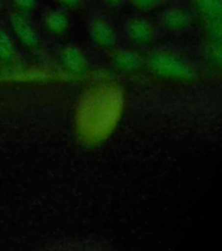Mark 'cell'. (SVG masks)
I'll return each instance as SVG.
<instances>
[{"label":"cell","instance_id":"obj_2","mask_svg":"<svg viewBox=\"0 0 222 251\" xmlns=\"http://www.w3.org/2000/svg\"><path fill=\"white\" fill-rule=\"evenodd\" d=\"M8 21L13 38L24 49L34 51L41 46V35L24 13L16 11L11 12L8 16Z\"/></svg>","mask_w":222,"mask_h":251},{"label":"cell","instance_id":"obj_12","mask_svg":"<svg viewBox=\"0 0 222 251\" xmlns=\"http://www.w3.org/2000/svg\"><path fill=\"white\" fill-rule=\"evenodd\" d=\"M3 8V0H0V9Z\"/></svg>","mask_w":222,"mask_h":251},{"label":"cell","instance_id":"obj_10","mask_svg":"<svg viewBox=\"0 0 222 251\" xmlns=\"http://www.w3.org/2000/svg\"><path fill=\"white\" fill-rule=\"evenodd\" d=\"M56 1L68 9H77V8L81 7L82 4V0H56Z\"/></svg>","mask_w":222,"mask_h":251},{"label":"cell","instance_id":"obj_6","mask_svg":"<svg viewBox=\"0 0 222 251\" xmlns=\"http://www.w3.org/2000/svg\"><path fill=\"white\" fill-rule=\"evenodd\" d=\"M42 25L49 33L54 35H62L68 30L70 20L64 11L60 9H49L43 13Z\"/></svg>","mask_w":222,"mask_h":251},{"label":"cell","instance_id":"obj_7","mask_svg":"<svg viewBox=\"0 0 222 251\" xmlns=\"http://www.w3.org/2000/svg\"><path fill=\"white\" fill-rule=\"evenodd\" d=\"M19 59L17 42L5 27H0V63L12 66Z\"/></svg>","mask_w":222,"mask_h":251},{"label":"cell","instance_id":"obj_8","mask_svg":"<svg viewBox=\"0 0 222 251\" xmlns=\"http://www.w3.org/2000/svg\"><path fill=\"white\" fill-rule=\"evenodd\" d=\"M37 0H12V4L15 7L16 12L26 15L29 12H33L37 8Z\"/></svg>","mask_w":222,"mask_h":251},{"label":"cell","instance_id":"obj_1","mask_svg":"<svg viewBox=\"0 0 222 251\" xmlns=\"http://www.w3.org/2000/svg\"><path fill=\"white\" fill-rule=\"evenodd\" d=\"M88 35L94 46L102 50H113L118 46V33L106 16L93 15L88 21Z\"/></svg>","mask_w":222,"mask_h":251},{"label":"cell","instance_id":"obj_5","mask_svg":"<svg viewBox=\"0 0 222 251\" xmlns=\"http://www.w3.org/2000/svg\"><path fill=\"white\" fill-rule=\"evenodd\" d=\"M124 34L129 42L135 45H147L153 39L154 30L148 20L141 17L129 19L124 25Z\"/></svg>","mask_w":222,"mask_h":251},{"label":"cell","instance_id":"obj_11","mask_svg":"<svg viewBox=\"0 0 222 251\" xmlns=\"http://www.w3.org/2000/svg\"><path fill=\"white\" fill-rule=\"evenodd\" d=\"M103 3L110 8H118L124 3V0H103Z\"/></svg>","mask_w":222,"mask_h":251},{"label":"cell","instance_id":"obj_9","mask_svg":"<svg viewBox=\"0 0 222 251\" xmlns=\"http://www.w3.org/2000/svg\"><path fill=\"white\" fill-rule=\"evenodd\" d=\"M128 1L133 8L140 9V11H147V9H150L157 5L160 0H128Z\"/></svg>","mask_w":222,"mask_h":251},{"label":"cell","instance_id":"obj_4","mask_svg":"<svg viewBox=\"0 0 222 251\" xmlns=\"http://www.w3.org/2000/svg\"><path fill=\"white\" fill-rule=\"evenodd\" d=\"M110 64L122 72H132L140 68L143 64V58L139 52L127 47H114L110 50Z\"/></svg>","mask_w":222,"mask_h":251},{"label":"cell","instance_id":"obj_3","mask_svg":"<svg viewBox=\"0 0 222 251\" xmlns=\"http://www.w3.org/2000/svg\"><path fill=\"white\" fill-rule=\"evenodd\" d=\"M59 62L72 75H84L89 70V60L81 47L76 43L63 45L58 51Z\"/></svg>","mask_w":222,"mask_h":251}]
</instances>
